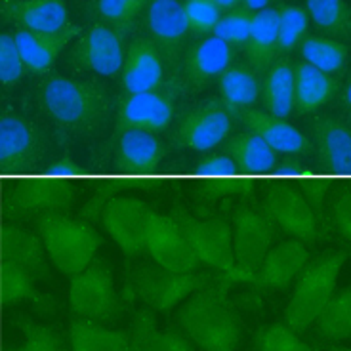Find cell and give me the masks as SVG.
Returning a JSON list of instances; mask_svg holds the SVG:
<instances>
[{"mask_svg": "<svg viewBox=\"0 0 351 351\" xmlns=\"http://www.w3.org/2000/svg\"><path fill=\"white\" fill-rule=\"evenodd\" d=\"M189 180H210L214 182V193H229V189H226L221 182H229V184H235V180H245L241 170L237 168V165L233 162V158L226 155V153H214V155H206L201 160H195L193 167H191V172L189 176H185ZM237 191H243L239 189Z\"/></svg>", "mask_w": 351, "mask_h": 351, "instance_id": "38", "label": "cell"}, {"mask_svg": "<svg viewBox=\"0 0 351 351\" xmlns=\"http://www.w3.org/2000/svg\"><path fill=\"white\" fill-rule=\"evenodd\" d=\"M309 18L307 12L294 4H282L277 8V29H279V53H289L302 46L307 36Z\"/></svg>", "mask_w": 351, "mask_h": 351, "instance_id": "41", "label": "cell"}, {"mask_svg": "<svg viewBox=\"0 0 351 351\" xmlns=\"http://www.w3.org/2000/svg\"><path fill=\"white\" fill-rule=\"evenodd\" d=\"M223 153L233 158L243 178L260 180V178H271L277 172L279 158L277 153L256 136L254 132L246 130L235 136H229V140L221 145Z\"/></svg>", "mask_w": 351, "mask_h": 351, "instance_id": "27", "label": "cell"}, {"mask_svg": "<svg viewBox=\"0 0 351 351\" xmlns=\"http://www.w3.org/2000/svg\"><path fill=\"white\" fill-rule=\"evenodd\" d=\"M340 106H342L343 113L351 119V75L340 90Z\"/></svg>", "mask_w": 351, "mask_h": 351, "instance_id": "48", "label": "cell"}, {"mask_svg": "<svg viewBox=\"0 0 351 351\" xmlns=\"http://www.w3.org/2000/svg\"><path fill=\"white\" fill-rule=\"evenodd\" d=\"M44 174L53 176V178H67V180H80V178H94V176H86L82 172V168L69 157H62L53 160L52 165L44 168Z\"/></svg>", "mask_w": 351, "mask_h": 351, "instance_id": "47", "label": "cell"}, {"mask_svg": "<svg viewBox=\"0 0 351 351\" xmlns=\"http://www.w3.org/2000/svg\"><path fill=\"white\" fill-rule=\"evenodd\" d=\"M233 281L218 275L185 300L178 309V323L187 340L201 351H237L243 323L229 298Z\"/></svg>", "mask_w": 351, "mask_h": 351, "instance_id": "2", "label": "cell"}, {"mask_svg": "<svg viewBox=\"0 0 351 351\" xmlns=\"http://www.w3.org/2000/svg\"><path fill=\"white\" fill-rule=\"evenodd\" d=\"M176 117V94L168 88L157 92L123 94L117 101L114 134L130 128L160 134L170 128Z\"/></svg>", "mask_w": 351, "mask_h": 351, "instance_id": "15", "label": "cell"}, {"mask_svg": "<svg viewBox=\"0 0 351 351\" xmlns=\"http://www.w3.org/2000/svg\"><path fill=\"white\" fill-rule=\"evenodd\" d=\"M256 351H315L292 330L287 323H273L262 326L254 338Z\"/></svg>", "mask_w": 351, "mask_h": 351, "instance_id": "42", "label": "cell"}, {"mask_svg": "<svg viewBox=\"0 0 351 351\" xmlns=\"http://www.w3.org/2000/svg\"><path fill=\"white\" fill-rule=\"evenodd\" d=\"M214 4H218L223 12H231V10L241 8V0H212Z\"/></svg>", "mask_w": 351, "mask_h": 351, "instance_id": "50", "label": "cell"}, {"mask_svg": "<svg viewBox=\"0 0 351 351\" xmlns=\"http://www.w3.org/2000/svg\"><path fill=\"white\" fill-rule=\"evenodd\" d=\"M12 185H4V214L6 218H40L46 214L67 212L80 187H75L67 178L48 174H27L8 178ZM82 180V178H80Z\"/></svg>", "mask_w": 351, "mask_h": 351, "instance_id": "5", "label": "cell"}, {"mask_svg": "<svg viewBox=\"0 0 351 351\" xmlns=\"http://www.w3.org/2000/svg\"><path fill=\"white\" fill-rule=\"evenodd\" d=\"M172 216L182 223L199 262L233 282H246L235 262L233 229L228 221L219 218H195L182 210H176Z\"/></svg>", "mask_w": 351, "mask_h": 351, "instance_id": "8", "label": "cell"}, {"mask_svg": "<svg viewBox=\"0 0 351 351\" xmlns=\"http://www.w3.org/2000/svg\"><path fill=\"white\" fill-rule=\"evenodd\" d=\"M36 277L19 267L14 262L2 260V302L4 306H18L29 304L38 313H52L56 302L50 296L43 294L36 287Z\"/></svg>", "mask_w": 351, "mask_h": 351, "instance_id": "32", "label": "cell"}, {"mask_svg": "<svg viewBox=\"0 0 351 351\" xmlns=\"http://www.w3.org/2000/svg\"><path fill=\"white\" fill-rule=\"evenodd\" d=\"M233 130V113L221 99H208L187 109L176 124L172 143L178 149L208 153L223 145Z\"/></svg>", "mask_w": 351, "mask_h": 351, "instance_id": "12", "label": "cell"}, {"mask_svg": "<svg viewBox=\"0 0 351 351\" xmlns=\"http://www.w3.org/2000/svg\"><path fill=\"white\" fill-rule=\"evenodd\" d=\"M348 256L350 252L342 248L307 263L306 269L296 279L289 304L285 307V323L292 330L304 332L315 325L317 319L336 294L338 277L348 262Z\"/></svg>", "mask_w": 351, "mask_h": 351, "instance_id": "3", "label": "cell"}, {"mask_svg": "<svg viewBox=\"0 0 351 351\" xmlns=\"http://www.w3.org/2000/svg\"><path fill=\"white\" fill-rule=\"evenodd\" d=\"M275 221L252 202H241L233 214V250L239 271L254 285L256 273L275 243Z\"/></svg>", "mask_w": 351, "mask_h": 351, "instance_id": "10", "label": "cell"}, {"mask_svg": "<svg viewBox=\"0 0 351 351\" xmlns=\"http://www.w3.org/2000/svg\"><path fill=\"white\" fill-rule=\"evenodd\" d=\"M155 212L145 201L132 195H114L101 212V223L128 258L145 252V241Z\"/></svg>", "mask_w": 351, "mask_h": 351, "instance_id": "14", "label": "cell"}, {"mask_svg": "<svg viewBox=\"0 0 351 351\" xmlns=\"http://www.w3.org/2000/svg\"><path fill=\"white\" fill-rule=\"evenodd\" d=\"M145 252L151 256L153 263L168 271L191 273L201 265L182 223L172 214L155 212L145 241Z\"/></svg>", "mask_w": 351, "mask_h": 351, "instance_id": "16", "label": "cell"}, {"mask_svg": "<svg viewBox=\"0 0 351 351\" xmlns=\"http://www.w3.org/2000/svg\"><path fill=\"white\" fill-rule=\"evenodd\" d=\"M325 351H351L348 348H340V346H330V348H326Z\"/></svg>", "mask_w": 351, "mask_h": 351, "instance_id": "51", "label": "cell"}, {"mask_svg": "<svg viewBox=\"0 0 351 351\" xmlns=\"http://www.w3.org/2000/svg\"><path fill=\"white\" fill-rule=\"evenodd\" d=\"M226 12L212 0H184V16L189 33L214 35L219 19Z\"/></svg>", "mask_w": 351, "mask_h": 351, "instance_id": "44", "label": "cell"}, {"mask_svg": "<svg viewBox=\"0 0 351 351\" xmlns=\"http://www.w3.org/2000/svg\"><path fill=\"white\" fill-rule=\"evenodd\" d=\"M246 63L260 75L271 67L279 53V29L277 8H267L254 14V25L245 44Z\"/></svg>", "mask_w": 351, "mask_h": 351, "instance_id": "31", "label": "cell"}, {"mask_svg": "<svg viewBox=\"0 0 351 351\" xmlns=\"http://www.w3.org/2000/svg\"><path fill=\"white\" fill-rule=\"evenodd\" d=\"M114 136V168L119 172L117 178H160L157 172L165 162L167 147L158 134L130 128Z\"/></svg>", "mask_w": 351, "mask_h": 351, "instance_id": "17", "label": "cell"}, {"mask_svg": "<svg viewBox=\"0 0 351 351\" xmlns=\"http://www.w3.org/2000/svg\"><path fill=\"white\" fill-rule=\"evenodd\" d=\"M2 260L23 267L38 281L52 279V267L48 262L50 256L46 252L43 237L16 223H6L2 229Z\"/></svg>", "mask_w": 351, "mask_h": 351, "instance_id": "26", "label": "cell"}, {"mask_svg": "<svg viewBox=\"0 0 351 351\" xmlns=\"http://www.w3.org/2000/svg\"><path fill=\"white\" fill-rule=\"evenodd\" d=\"M315 325L319 336L328 342L351 340V287L334 294Z\"/></svg>", "mask_w": 351, "mask_h": 351, "instance_id": "37", "label": "cell"}, {"mask_svg": "<svg viewBox=\"0 0 351 351\" xmlns=\"http://www.w3.org/2000/svg\"><path fill=\"white\" fill-rule=\"evenodd\" d=\"M218 275L210 273H176L158 267L157 263H143L140 269H136L132 287L136 296L147 306L151 311L167 313L174 307L182 306L189 296H193L197 290L206 287Z\"/></svg>", "mask_w": 351, "mask_h": 351, "instance_id": "9", "label": "cell"}, {"mask_svg": "<svg viewBox=\"0 0 351 351\" xmlns=\"http://www.w3.org/2000/svg\"><path fill=\"white\" fill-rule=\"evenodd\" d=\"M36 99L40 111L73 136L96 134L111 114V96L94 79L46 75L36 88Z\"/></svg>", "mask_w": 351, "mask_h": 351, "instance_id": "1", "label": "cell"}, {"mask_svg": "<svg viewBox=\"0 0 351 351\" xmlns=\"http://www.w3.org/2000/svg\"><path fill=\"white\" fill-rule=\"evenodd\" d=\"M69 351H134L130 334L75 317L69 325Z\"/></svg>", "mask_w": 351, "mask_h": 351, "instance_id": "33", "label": "cell"}, {"mask_svg": "<svg viewBox=\"0 0 351 351\" xmlns=\"http://www.w3.org/2000/svg\"><path fill=\"white\" fill-rule=\"evenodd\" d=\"M46 141L33 121L18 113H4L0 119V167L4 178L33 174L40 167Z\"/></svg>", "mask_w": 351, "mask_h": 351, "instance_id": "13", "label": "cell"}, {"mask_svg": "<svg viewBox=\"0 0 351 351\" xmlns=\"http://www.w3.org/2000/svg\"><path fill=\"white\" fill-rule=\"evenodd\" d=\"M340 90V82L334 75L315 69L306 62L296 63V88H294V111L311 114L325 107Z\"/></svg>", "mask_w": 351, "mask_h": 351, "instance_id": "29", "label": "cell"}, {"mask_svg": "<svg viewBox=\"0 0 351 351\" xmlns=\"http://www.w3.org/2000/svg\"><path fill=\"white\" fill-rule=\"evenodd\" d=\"M330 206H332L334 226L348 239V243H351V185L343 189H334Z\"/></svg>", "mask_w": 351, "mask_h": 351, "instance_id": "46", "label": "cell"}, {"mask_svg": "<svg viewBox=\"0 0 351 351\" xmlns=\"http://www.w3.org/2000/svg\"><path fill=\"white\" fill-rule=\"evenodd\" d=\"M130 338L134 351H197L184 334L160 330L151 309H141L136 313Z\"/></svg>", "mask_w": 351, "mask_h": 351, "instance_id": "34", "label": "cell"}, {"mask_svg": "<svg viewBox=\"0 0 351 351\" xmlns=\"http://www.w3.org/2000/svg\"><path fill=\"white\" fill-rule=\"evenodd\" d=\"M126 33L97 21L75 40L67 63L77 73H94L99 77H121L126 48Z\"/></svg>", "mask_w": 351, "mask_h": 351, "instance_id": "11", "label": "cell"}, {"mask_svg": "<svg viewBox=\"0 0 351 351\" xmlns=\"http://www.w3.org/2000/svg\"><path fill=\"white\" fill-rule=\"evenodd\" d=\"M2 18L16 31L56 33L71 25L65 0H2Z\"/></svg>", "mask_w": 351, "mask_h": 351, "instance_id": "22", "label": "cell"}, {"mask_svg": "<svg viewBox=\"0 0 351 351\" xmlns=\"http://www.w3.org/2000/svg\"><path fill=\"white\" fill-rule=\"evenodd\" d=\"M27 67L19 52L14 33H2L0 36V80L4 88H12L25 77Z\"/></svg>", "mask_w": 351, "mask_h": 351, "instance_id": "45", "label": "cell"}, {"mask_svg": "<svg viewBox=\"0 0 351 351\" xmlns=\"http://www.w3.org/2000/svg\"><path fill=\"white\" fill-rule=\"evenodd\" d=\"M143 25H145L147 36L165 56L172 71L180 69L185 36L189 33L184 16V2L182 0H153L143 14Z\"/></svg>", "mask_w": 351, "mask_h": 351, "instance_id": "18", "label": "cell"}, {"mask_svg": "<svg viewBox=\"0 0 351 351\" xmlns=\"http://www.w3.org/2000/svg\"><path fill=\"white\" fill-rule=\"evenodd\" d=\"M252 25H254V12L241 6V8L226 12L221 16L214 35L237 50V48H245L250 31H252Z\"/></svg>", "mask_w": 351, "mask_h": 351, "instance_id": "43", "label": "cell"}, {"mask_svg": "<svg viewBox=\"0 0 351 351\" xmlns=\"http://www.w3.org/2000/svg\"><path fill=\"white\" fill-rule=\"evenodd\" d=\"M309 21L332 38H351V6L346 0H306Z\"/></svg>", "mask_w": 351, "mask_h": 351, "instance_id": "36", "label": "cell"}, {"mask_svg": "<svg viewBox=\"0 0 351 351\" xmlns=\"http://www.w3.org/2000/svg\"><path fill=\"white\" fill-rule=\"evenodd\" d=\"M16 328L19 332L18 342L8 346L6 351H65L62 336L52 326L31 319H18Z\"/></svg>", "mask_w": 351, "mask_h": 351, "instance_id": "39", "label": "cell"}, {"mask_svg": "<svg viewBox=\"0 0 351 351\" xmlns=\"http://www.w3.org/2000/svg\"><path fill=\"white\" fill-rule=\"evenodd\" d=\"M275 0H241V6L250 12H262V10L271 8V4Z\"/></svg>", "mask_w": 351, "mask_h": 351, "instance_id": "49", "label": "cell"}, {"mask_svg": "<svg viewBox=\"0 0 351 351\" xmlns=\"http://www.w3.org/2000/svg\"><path fill=\"white\" fill-rule=\"evenodd\" d=\"M218 90L219 99L237 117L262 97V75L248 63H231L218 79Z\"/></svg>", "mask_w": 351, "mask_h": 351, "instance_id": "28", "label": "cell"}, {"mask_svg": "<svg viewBox=\"0 0 351 351\" xmlns=\"http://www.w3.org/2000/svg\"><path fill=\"white\" fill-rule=\"evenodd\" d=\"M296 63L289 58H277L262 77V101L267 113L289 119L294 111Z\"/></svg>", "mask_w": 351, "mask_h": 351, "instance_id": "30", "label": "cell"}, {"mask_svg": "<svg viewBox=\"0 0 351 351\" xmlns=\"http://www.w3.org/2000/svg\"><path fill=\"white\" fill-rule=\"evenodd\" d=\"M300 53L304 62L334 77L342 73L350 58V50L342 40L326 35H307L300 46Z\"/></svg>", "mask_w": 351, "mask_h": 351, "instance_id": "35", "label": "cell"}, {"mask_svg": "<svg viewBox=\"0 0 351 351\" xmlns=\"http://www.w3.org/2000/svg\"><path fill=\"white\" fill-rule=\"evenodd\" d=\"M36 226L50 262L63 275L75 277L97 258L101 235L88 219L71 218L67 212H58L36 218Z\"/></svg>", "mask_w": 351, "mask_h": 351, "instance_id": "4", "label": "cell"}, {"mask_svg": "<svg viewBox=\"0 0 351 351\" xmlns=\"http://www.w3.org/2000/svg\"><path fill=\"white\" fill-rule=\"evenodd\" d=\"M309 263L307 243L300 239H289L281 245L273 246L269 254L256 273V287L260 289L281 290L290 287L298 279Z\"/></svg>", "mask_w": 351, "mask_h": 351, "instance_id": "25", "label": "cell"}, {"mask_svg": "<svg viewBox=\"0 0 351 351\" xmlns=\"http://www.w3.org/2000/svg\"><path fill=\"white\" fill-rule=\"evenodd\" d=\"M235 60V48L223 43L216 35H208L189 48L184 60L185 82L193 92L206 88L212 80H218L221 73Z\"/></svg>", "mask_w": 351, "mask_h": 351, "instance_id": "24", "label": "cell"}, {"mask_svg": "<svg viewBox=\"0 0 351 351\" xmlns=\"http://www.w3.org/2000/svg\"><path fill=\"white\" fill-rule=\"evenodd\" d=\"M311 134L326 178L351 180V124L336 117H317Z\"/></svg>", "mask_w": 351, "mask_h": 351, "instance_id": "20", "label": "cell"}, {"mask_svg": "<svg viewBox=\"0 0 351 351\" xmlns=\"http://www.w3.org/2000/svg\"><path fill=\"white\" fill-rule=\"evenodd\" d=\"M153 0H96L94 14L101 23L128 33Z\"/></svg>", "mask_w": 351, "mask_h": 351, "instance_id": "40", "label": "cell"}, {"mask_svg": "<svg viewBox=\"0 0 351 351\" xmlns=\"http://www.w3.org/2000/svg\"><path fill=\"white\" fill-rule=\"evenodd\" d=\"M82 35V29L75 23L65 27L56 33H31V31H14L16 43L23 62H25L27 73L46 77L58 62V58L69 46L73 40H77Z\"/></svg>", "mask_w": 351, "mask_h": 351, "instance_id": "23", "label": "cell"}, {"mask_svg": "<svg viewBox=\"0 0 351 351\" xmlns=\"http://www.w3.org/2000/svg\"><path fill=\"white\" fill-rule=\"evenodd\" d=\"M275 184H263V210L269 218L287 231L292 239L313 243L319 237V218L298 180L292 178H267Z\"/></svg>", "mask_w": 351, "mask_h": 351, "instance_id": "7", "label": "cell"}, {"mask_svg": "<svg viewBox=\"0 0 351 351\" xmlns=\"http://www.w3.org/2000/svg\"><path fill=\"white\" fill-rule=\"evenodd\" d=\"M239 121L245 124L246 130L254 132L256 136H260L277 155H290V157H300L311 153L313 145L306 134L298 130L294 124H290L282 117L267 113L265 109H246L243 113H239Z\"/></svg>", "mask_w": 351, "mask_h": 351, "instance_id": "21", "label": "cell"}, {"mask_svg": "<svg viewBox=\"0 0 351 351\" xmlns=\"http://www.w3.org/2000/svg\"><path fill=\"white\" fill-rule=\"evenodd\" d=\"M69 307L75 317L101 325L121 315V298L114 289L111 263L96 258L86 269L71 277Z\"/></svg>", "mask_w": 351, "mask_h": 351, "instance_id": "6", "label": "cell"}, {"mask_svg": "<svg viewBox=\"0 0 351 351\" xmlns=\"http://www.w3.org/2000/svg\"><path fill=\"white\" fill-rule=\"evenodd\" d=\"M167 60L149 36L134 38L126 48L121 88L123 94L157 92L167 84Z\"/></svg>", "mask_w": 351, "mask_h": 351, "instance_id": "19", "label": "cell"}]
</instances>
